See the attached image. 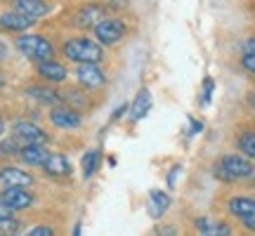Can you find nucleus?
<instances>
[{"label":"nucleus","mask_w":255,"mask_h":236,"mask_svg":"<svg viewBox=\"0 0 255 236\" xmlns=\"http://www.w3.org/2000/svg\"><path fill=\"white\" fill-rule=\"evenodd\" d=\"M253 158H248L244 154H225L215 163V177L222 182H246L253 180Z\"/></svg>","instance_id":"1"},{"label":"nucleus","mask_w":255,"mask_h":236,"mask_svg":"<svg viewBox=\"0 0 255 236\" xmlns=\"http://www.w3.org/2000/svg\"><path fill=\"white\" fill-rule=\"evenodd\" d=\"M62 52L66 59L78 64H100L104 59V50L100 43H95L90 38H71L66 40L62 47Z\"/></svg>","instance_id":"2"},{"label":"nucleus","mask_w":255,"mask_h":236,"mask_svg":"<svg viewBox=\"0 0 255 236\" xmlns=\"http://www.w3.org/2000/svg\"><path fill=\"white\" fill-rule=\"evenodd\" d=\"M17 50L28 59H36V62H43V59H55V47L47 38L38 36V33H24V36L17 38Z\"/></svg>","instance_id":"3"},{"label":"nucleus","mask_w":255,"mask_h":236,"mask_svg":"<svg viewBox=\"0 0 255 236\" xmlns=\"http://www.w3.org/2000/svg\"><path fill=\"white\" fill-rule=\"evenodd\" d=\"M227 210L246 229L255 232V199H251V196H232L227 203Z\"/></svg>","instance_id":"4"},{"label":"nucleus","mask_w":255,"mask_h":236,"mask_svg":"<svg viewBox=\"0 0 255 236\" xmlns=\"http://www.w3.org/2000/svg\"><path fill=\"white\" fill-rule=\"evenodd\" d=\"M12 137L17 139L19 144H45L47 139V132L43 127H38L36 123H28V120H17L12 125Z\"/></svg>","instance_id":"5"},{"label":"nucleus","mask_w":255,"mask_h":236,"mask_svg":"<svg viewBox=\"0 0 255 236\" xmlns=\"http://www.w3.org/2000/svg\"><path fill=\"white\" fill-rule=\"evenodd\" d=\"M123 36H126V24L121 19L107 17L95 26V38L100 40V45H116Z\"/></svg>","instance_id":"6"},{"label":"nucleus","mask_w":255,"mask_h":236,"mask_svg":"<svg viewBox=\"0 0 255 236\" xmlns=\"http://www.w3.org/2000/svg\"><path fill=\"white\" fill-rule=\"evenodd\" d=\"M107 17H109V9L104 7L102 2H90V5H83L76 12L73 21H76V26H81V28H90V26L95 28L102 19H107Z\"/></svg>","instance_id":"7"},{"label":"nucleus","mask_w":255,"mask_h":236,"mask_svg":"<svg viewBox=\"0 0 255 236\" xmlns=\"http://www.w3.org/2000/svg\"><path fill=\"white\" fill-rule=\"evenodd\" d=\"M76 78H78V85L85 90H97L107 85V76L100 71L97 64H81L76 71Z\"/></svg>","instance_id":"8"},{"label":"nucleus","mask_w":255,"mask_h":236,"mask_svg":"<svg viewBox=\"0 0 255 236\" xmlns=\"http://www.w3.org/2000/svg\"><path fill=\"white\" fill-rule=\"evenodd\" d=\"M0 199L5 201L12 210H24L28 206H33V194H28L26 187H5Z\"/></svg>","instance_id":"9"},{"label":"nucleus","mask_w":255,"mask_h":236,"mask_svg":"<svg viewBox=\"0 0 255 236\" xmlns=\"http://www.w3.org/2000/svg\"><path fill=\"white\" fill-rule=\"evenodd\" d=\"M50 123L62 130H76V127H81V114L66 109V107H55L50 111Z\"/></svg>","instance_id":"10"},{"label":"nucleus","mask_w":255,"mask_h":236,"mask_svg":"<svg viewBox=\"0 0 255 236\" xmlns=\"http://www.w3.org/2000/svg\"><path fill=\"white\" fill-rule=\"evenodd\" d=\"M14 9L31 19H40L52 12V5L47 0H14Z\"/></svg>","instance_id":"11"},{"label":"nucleus","mask_w":255,"mask_h":236,"mask_svg":"<svg viewBox=\"0 0 255 236\" xmlns=\"http://www.w3.org/2000/svg\"><path fill=\"white\" fill-rule=\"evenodd\" d=\"M43 170H45L50 177H69L71 175V161L64 154H50L47 161L43 163Z\"/></svg>","instance_id":"12"},{"label":"nucleus","mask_w":255,"mask_h":236,"mask_svg":"<svg viewBox=\"0 0 255 236\" xmlns=\"http://www.w3.org/2000/svg\"><path fill=\"white\" fill-rule=\"evenodd\" d=\"M38 73H40V78H45L50 83H64L66 81V66L55 59H43V62H38Z\"/></svg>","instance_id":"13"},{"label":"nucleus","mask_w":255,"mask_h":236,"mask_svg":"<svg viewBox=\"0 0 255 236\" xmlns=\"http://www.w3.org/2000/svg\"><path fill=\"white\" fill-rule=\"evenodd\" d=\"M0 182H2L5 187H31V184H33V175L7 165V168L0 170Z\"/></svg>","instance_id":"14"},{"label":"nucleus","mask_w":255,"mask_h":236,"mask_svg":"<svg viewBox=\"0 0 255 236\" xmlns=\"http://www.w3.org/2000/svg\"><path fill=\"white\" fill-rule=\"evenodd\" d=\"M47 156H50V151H47L43 144H24L19 149V158L26 165H33V168H36V165L43 168V163L47 161Z\"/></svg>","instance_id":"15"},{"label":"nucleus","mask_w":255,"mask_h":236,"mask_svg":"<svg viewBox=\"0 0 255 236\" xmlns=\"http://www.w3.org/2000/svg\"><path fill=\"white\" fill-rule=\"evenodd\" d=\"M33 21H36V19H31L14 9V12H5V14L0 17V26L7 28V31H28V28L33 26Z\"/></svg>","instance_id":"16"},{"label":"nucleus","mask_w":255,"mask_h":236,"mask_svg":"<svg viewBox=\"0 0 255 236\" xmlns=\"http://www.w3.org/2000/svg\"><path fill=\"white\" fill-rule=\"evenodd\" d=\"M149 109H151V92L146 90V88H142V90L137 92L135 102H132V107H130V118L132 120H142V118H146V114H149Z\"/></svg>","instance_id":"17"},{"label":"nucleus","mask_w":255,"mask_h":236,"mask_svg":"<svg viewBox=\"0 0 255 236\" xmlns=\"http://www.w3.org/2000/svg\"><path fill=\"white\" fill-rule=\"evenodd\" d=\"M196 229H199V234H203V236H229L232 234V227H229V225L215 222V220H210V218L196 220Z\"/></svg>","instance_id":"18"},{"label":"nucleus","mask_w":255,"mask_h":236,"mask_svg":"<svg viewBox=\"0 0 255 236\" xmlns=\"http://www.w3.org/2000/svg\"><path fill=\"white\" fill-rule=\"evenodd\" d=\"M26 95L33 97L40 104H59L62 102V95L55 92L52 88H43V85H33V88H26Z\"/></svg>","instance_id":"19"},{"label":"nucleus","mask_w":255,"mask_h":236,"mask_svg":"<svg viewBox=\"0 0 255 236\" xmlns=\"http://www.w3.org/2000/svg\"><path fill=\"white\" fill-rule=\"evenodd\" d=\"M149 199H151V206H149V213H151V218H161L165 210L170 208V196H168L165 191L151 189V191H149Z\"/></svg>","instance_id":"20"},{"label":"nucleus","mask_w":255,"mask_h":236,"mask_svg":"<svg viewBox=\"0 0 255 236\" xmlns=\"http://www.w3.org/2000/svg\"><path fill=\"white\" fill-rule=\"evenodd\" d=\"M237 146L244 156H248V158L255 161V130H244L237 139Z\"/></svg>","instance_id":"21"},{"label":"nucleus","mask_w":255,"mask_h":236,"mask_svg":"<svg viewBox=\"0 0 255 236\" xmlns=\"http://www.w3.org/2000/svg\"><path fill=\"white\" fill-rule=\"evenodd\" d=\"M97 165H100V151L97 149L85 151V156H83V177L90 180L92 175L97 173Z\"/></svg>","instance_id":"22"},{"label":"nucleus","mask_w":255,"mask_h":236,"mask_svg":"<svg viewBox=\"0 0 255 236\" xmlns=\"http://www.w3.org/2000/svg\"><path fill=\"white\" fill-rule=\"evenodd\" d=\"M213 90H215V83H213V78H206V81H203V92H201V107L210 104Z\"/></svg>","instance_id":"23"},{"label":"nucleus","mask_w":255,"mask_h":236,"mask_svg":"<svg viewBox=\"0 0 255 236\" xmlns=\"http://www.w3.org/2000/svg\"><path fill=\"white\" fill-rule=\"evenodd\" d=\"M241 66H244L248 73H253L255 76V55L253 52H244V57H241Z\"/></svg>","instance_id":"24"},{"label":"nucleus","mask_w":255,"mask_h":236,"mask_svg":"<svg viewBox=\"0 0 255 236\" xmlns=\"http://www.w3.org/2000/svg\"><path fill=\"white\" fill-rule=\"evenodd\" d=\"M28 236H52L55 232H52V227H33L31 232H26Z\"/></svg>","instance_id":"25"},{"label":"nucleus","mask_w":255,"mask_h":236,"mask_svg":"<svg viewBox=\"0 0 255 236\" xmlns=\"http://www.w3.org/2000/svg\"><path fill=\"white\" fill-rule=\"evenodd\" d=\"M180 173H182V165H175L173 170L168 173V187H170V189H175V182H177V175Z\"/></svg>","instance_id":"26"},{"label":"nucleus","mask_w":255,"mask_h":236,"mask_svg":"<svg viewBox=\"0 0 255 236\" xmlns=\"http://www.w3.org/2000/svg\"><path fill=\"white\" fill-rule=\"evenodd\" d=\"M12 213H14V210H12L5 201L0 199V222H2V220H9V218H12Z\"/></svg>","instance_id":"27"},{"label":"nucleus","mask_w":255,"mask_h":236,"mask_svg":"<svg viewBox=\"0 0 255 236\" xmlns=\"http://www.w3.org/2000/svg\"><path fill=\"white\" fill-rule=\"evenodd\" d=\"M244 52H253L255 55V38H248L246 43H244Z\"/></svg>","instance_id":"28"},{"label":"nucleus","mask_w":255,"mask_h":236,"mask_svg":"<svg viewBox=\"0 0 255 236\" xmlns=\"http://www.w3.org/2000/svg\"><path fill=\"white\" fill-rule=\"evenodd\" d=\"M123 111H128V104H123V107H119V109H116V114H114V118H111V120H119V118L123 116Z\"/></svg>","instance_id":"29"},{"label":"nucleus","mask_w":255,"mask_h":236,"mask_svg":"<svg viewBox=\"0 0 255 236\" xmlns=\"http://www.w3.org/2000/svg\"><path fill=\"white\" fill-rule=\"evenodd\" d=\"M201 130H203V125L196 123V120H191V135H194V132H201Z\"/></svg>","instance_id":"30"},{"label":"nucleus","mask_w":255,"mask_h":236,"mask_svg":"<svg viewBox=\"0 0 255 236\" xmlns=\"http://www.w3.org/2000/svg\"><path fill=\"white\" fill-rule=\"evenodd\" d=\"M5 55H7V47H5V45H2V43H0V59H2V57H5Z\"/></svg>","instance_id":"31"},{"label":"nucleus","mask_w":255,"mask_h":236,"mask_svg":"<svg viewBox=\"0 0 255 236\" xmlns=\"http://www.w3.org/2000/svg\"><path fill=\"white\" fill-rule=\"evenodd\" d=\"M2 132H5V123H2V118H0V137H2Z\"/></svg>","instance_id":"32"},{"label":"nucleus","mask_w":255,"mask_h":236,"mask_svg":"<svg viewBox=\"0 0 255 236\" xmlns=\"http://www.w3.org/2000/svg\"><path fill=\"white\" fill-rule=\"evenodd\" d=\"M251 104H253V111H255V95H251Z\"/></svg>","instance_id":"33"},{"label":"nucleus","mask_w":255,"mask_h":236,"mask_svg":"<svg viewBox=\"0 0 255 236\" xmlns=\"http://www.w3.org/2000/svg\"><path fill=\"white\" fill-rule=\"evenodd\" d=\"M0 88H2V78H0Z\"/></svg>","instance_id":"34"},{"label":"nucleus","mask_w":255,"mask_h":236,"mask_svg":"<svg viewBox=\"0 0 255 236\" xmlns=\"http://www.w3.org/2000/svg\"><path fill=\"white\" fill-rule=\"evenodd\" d=\"M253 182H255V175H253Z\"/></svg>","instance_id":"35"}]
</instances>
